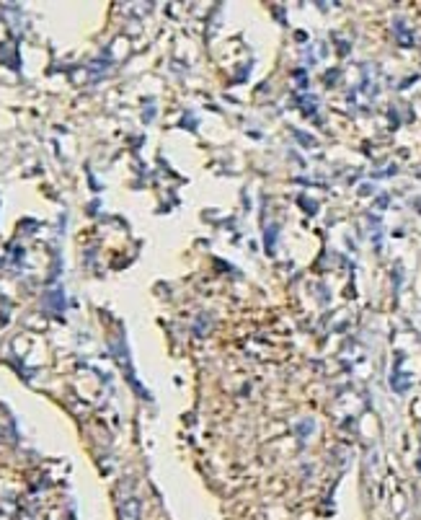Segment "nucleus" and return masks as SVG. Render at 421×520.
Masks as SVG:
<instances>
[{"mask_svg": "<svg viewBox=\"0 0 421 520\" xmlns=\"http://www.w3.org/2000/svg\"><path fill=\"white\" fill-rule=\"evenodd\" d=\"M119 520H140V499L129 497L119 505Z\"/></svg>", "mask_w": 421, "mask_h": 520, "instance_id": "obj_1", "label": "nucleus"}]
</instances>
